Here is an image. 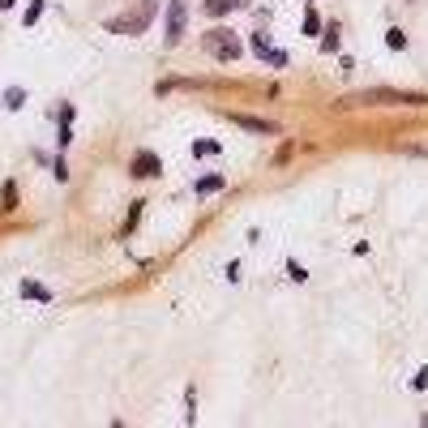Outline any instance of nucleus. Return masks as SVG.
Segmentation results:
<instances>
[{
    "label": "nucleus",
    "instance_id": "f257e3e1",
    "mask_svg": "<svg viewBox=\"0 0 428 428\" xmlns=\"http://www.w3.org/2000/svg\"><path fill=\"white\" fill-rule=\"evenodd\" d=\"M347 108H356V103H428L424 94H402V90H360V94H347L343 99Z\"/></svg>",
    "mask_w": 428,
    "mask_h": 428
},
{
    "label": "nucleus",
    "instance_id": "f03ea898",
    "mask_svg": "<svg viewBox=\"0 0 428 428\" xmlns=\"http://www.w3.org/2000/svg\"><path fill=\"white\" fill-rule=\"evenodd\" d=\"M201 47H206L210 56H219V60H236V56H244V52H240V39H236L232 31H206Z\"/></svg>",
    "mask_w": 428,
    "mask_h": 428
},
{
    "label": "nucleus",
    "instance_id": "7ed1b4c3",
    "mask_svg": "<svg viewBox=\"0 0 428 428\" xmlns=\"http://www.w3.org/2000/svg\"><path fill=\"white\" fill-rule=\"evenodd\" d=\"M133 176H137V180H142V176H159V159L155 155H146V150H142V155L133 159V167H129Z\"/></svg>",
    "mask_w": 428,
    "mask_h": 428
},
{
    "label": "nucleus",
    "instance_id": "20e7f679",
    "mask_svg": "<svg viewBox=\"0 0 428 428\" xmlns=\"http://www.w3.org/2000/svg\"><path fill=\"white\" fill-rule=\"evenodd\" d=\"M180 22H185V0H171V26H167V43H180Z\"/></svg>",
    "mask_w": 428,
    "mask_h": 428
},
{
    "label": "nucleus",
    "instance_id": "39448f33",
    "mask_svg": "<svg viewBox=\"0 0 428 428\" xmlns=\"http://www.w3.org/2000/svg\"><path fill=\"white\" fill-rule=\"evenodd\" d=\"M193 155H197V159H214V155H223V146L210 142V137H197V142H193Z\"/></svg>",
    "mask_w": 428,
    "mask_h": 428
},
{
    "label": "nucleus",
    "instance_id": "423d86ee",
    "mask_svg": "<svg viewBox=\"0 0 428 428\" xmlns=\"http://www.w3.org/2000/svg\"><path fill=\"white\" fill-rule=\"evenodd\" d=\"M240 129H257V133H274V124L270 120H253V116H236Z\"/></svg>",
    "mask_w": 428,
    "mask_h": 428
},
{
    "label": "nucleus",
    "instance_id": "0eeeda50",
    "mask_svg": "<svg viewBox=\"0 0 428 428\" xmlns=\"http://www.w3.org/2000/svg\"><path fill=\"white\" fill-rule=\"evenodd\" d=\"M236 5H240V0H206V13H210V17H223V13L236 9Z\"/></svg>",
    "mask_w": 428,
    "mask_h": 428
},
{
    "label": "nucleus",
    "instance_id": "6e6552de",
    "mask_svg": "<svg viewBox=\"0 0 428 428\" xmlns=\"http://www.w3.org/2000/svg\"><path fill=\"white\" fill-rule=\"evenodd\" d=\"M22 291H26L31 300H52V291H47V287H39V283H31V279L22 283Z\"/></svg>",
    "mask_w": 428,
    "mask_h": 428
},
{
    "label": "nucleus",
    "instance_id": "1a4fd4ad",
    "mask_svg": "<svg viewBox=\"0 0 428 428\" xmlns=\"http://www.w3.org/2000/svg\"><path fill=\"white\" fill-rule=\"evenodd\" d=\"M223 189V176H206V180H197V193H219Z\"/></svg>",
    "mask_w": 428,
    "mask_h": 428
},
{
    "label": "nucleus",
    "instance_id": "9d476101",
    "mask_svg": "<svg viewBox=\"0 0 428 428\" xmlns=\"http://www.w3.org/2000/svg\"><path fill=\"white\" fill-rule=\"evenodd\" d=\"M39 13H43V0H31V9H26V17H22V22H26V26H35Z\"/></svg>",
    "mask_w": 428,
    "mask_h": 428
},
{
    "label": "nucleus",
    "instance_id": "9b49d317",
    "mask_svg": "<svg viewBox=\"0 0 428 428\" xmlns=\"http://www.w3.org/2000/svg\"><path fill=\"white\" fill-rule=\"evenodd\" d=\"M305 31H309V35H317V31H321V17H317V9H309V13H305Z\"/></svg>",
    "mask_w": 428,
    "mask_h": 428
},
{
    "label": "nucleus",
    "instance_id": "f8f14e48",
    "mask_svg": "<svg viewBox=\"0 0 428 428\" xmlns=\"http://www.w3.org/2000/svg\"><path fill=\"white\" fill-rule=\"evenodd\" d=\"M22 103H26V94H22V90H9V94H5V108H22Z\"/></svg>",
    "mask_w": 428,
    "mask_h": 428
},
{
    "label": "nucleus",
    "instance_id": "ddd939ff",
    "mask_svg": "<svg viewBox=\"0 0 428 428\" xmlns=\"http://www.w3.org/2000/svg\"><path fill=\"white\" fill-rule=\"evenodd\" d=\"M386 43H390V47H407V39H402V31H390V35H386Z\"/></svg>",
    "mask_w": 428,
    "mask_h": 428
},
{
    "label": "nucleus",
    "instance_id": "4468645a",
    "mask_svg": "<svg viewBox=\"0 0 428 428\" xmlns=\"http://www.w3.org/2000/svg\"><path fill=\"white\" fill-rule=\"evenodd\" d=\"M9 5H13V0H0V9H9Z\"/></svg>",
    "mask_w": 428,
    "mask_h": 428
}]
</instances>
